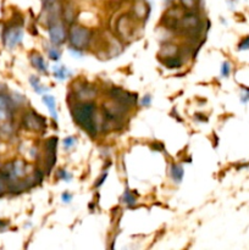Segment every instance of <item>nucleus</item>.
I'll list each match as a JSON object with an SVG mask.
<instances>
[{"instance_id": "f257e3e1", "label": "nucleus", "mask_w": 249, "mask_h": 250, "mask_svg": "<svg viewBox=\"0 0 249 250\" xmlns=\"http://www.w3.org/2000/svg\"><path fill=\"white\" fill-rule=\"evenodd\" d=\"M95 111H97V106L92 100L78 103L72 107V116L76 124L82 127L83 129H85L92 137L97 136Z\"/></svg>"}, {"instance_id": "f03ea898", "label": "nucleus", "mask_w": 249, "mask_h": 250, "mask_svg": "<svg viewBox=\"0 0 249 250\" xmlns=\"http://www.w3.org/2000/svg\"><path fill=\"white\" fill-rule=\"evenodd\" d=\"M92 39V32L80 24H72L68 32V41L71 46L76 50H83L87 48Z\"/></svg>"}, {"instance_id": "7ed1b4c3", "label": "nucleus", "mask_w": 249, "mask_h": 250, "mask_svg": "<svg viewBox=\"0 0 249 250\" xmlns=\"http://www.w3.org/2000/svg\"><path fill=\"white\" fill-rule=\"evenodd\" d=\"M109 97L111 98L115 102L120 103V104L124 105L126 107L134 106L137 103V94L133 93H128L127 90H124L122 88L119 87H112L109 90Z\"/></svg>"}, {"instance_id": "20e7f679", "label": "nucleus", "mask_w": 249, "mask_h": 250, "mask_svg": "<svg viewBox=\"0 0 249 250\" xmlns=\"http://www.w3.org/2000/svg\"><path fill=\"white\" fill-rule=\"evenodd\" d=\"M116 32L121 38L129 41L134 33V21L128 15H122L116 22Z\"/></svg>"}, {"instance_id": "39448f33", "label": "nucleus", "mask_w": 249, "mask_h": 250, "mask_svg": "<svg viewBox=\"0 0 249 250\" xmlns=\"http://www.w3.org/2000/svg\"><path fill=\"white\" fill-rule=\"evenodd\" d=\"M48 31H49V38L54 45H61L66 38L68 37V33L66 32L65 26L62 22L54 21L48 24Z\"/></svg>"}, {"instance_id": "423d86ee", "label": "nucleus", "mask_w": 249, "mask_h": 250, "mask_svg": "<svg viewBox=\"0 0 249 250\" xmlns=\"http://www.w3.org/2000/svg\"><path fill=\"white\" fill-rule=\"evenodd\" d=\"M23 125L31 131H41L45 127V119L36 112H27L23 117Z\"/></svg>"}, {"instance_id": "0eeeda50", "label": "nucleus", "mask_w": 249, "mask_h": 250, "mask_svg": "<svg viewBox=\"0 0 249 250\" xmlns=\"http://www.w3.org/2000/svg\"><path fill=\"white\" fill-rule=\"evenodd\" d=\"M22 38H23V32H22V29L17 26L10 27L4 34L5 44H6V46H9V48H14L17 44L21 43Z\"/></svg>"}, {"instance_id": "6e6552de", "label": "nucleus", "mask_w": 249, "mask_h": 250, "mask_svg": "<svg viewBox=\"0 0 249 250\" xmlns=\"http://www.w3.org/2000/svg\"><path fill=\"white\" fill-rule=\"evenodd\" d=\"M11 116V100L9 97L0 94V121H6Z\"/></svg>"}, {"instance_id": "1a4fd4ad", "label": "nucleus", "mask_w": 249, "mask_h": 250, "mask_svg": "<svg viewBox=\"0 0 249 250\" xmlns=\"http://www.w3.org/2000/svg\"><path fill=\"white\" fill-rule=\"evenodd\" d=\"M133 15L136 19L144 20L149 15V6L144 0H137L133 5Z\"/></svg>"}, {"instance_id": "9d476101", "label": "nucleus", "mask_w": 249, "mask_h": 250, "mask_svg": "<svg viewBox=\"0 0 249 250\" xmlns=\"http://www.w3.org/2000/svg\"><path fill=\"white\" fill-rule=\"evenodd\" d=\"M76 95L82 102H90V100H93L97 97V90L94 88L89 87V85H83L81 89L77 90Z\"/></svg>"}, {"instance_id": "9b49d317", "label": "nucleus", "mask_w": 249, "mask_h": 250, "mask_svg": "<svg viewBox=\"0 0 249 250\" xmlns=\"http://www.w3.org/2000/svg\"><path fill=\"white\" fill-rule=\"evenodd\" d=\"M178 53H180V48H178V45H176V44H172V43H166L161 46L159 55H160V59L171 58V56H177Z\"/></svg>"}, {"instance_id": "f8f14e48", "label": "nucleus", "mask_w": 249, "mask_h": 250, "mask_svg": "<svg viewBox=\"0 0 249 250\" xmlns=\"http://www.w3.org/2000/svg\"><path fill=\"white\" fill-rule=\"evenodd\" d=\"M31 62L32 65H33V67H36L37 70L41 71V72H46V71H48V65L45 63V60L42 58L41 54H32Z\"/></svg>"}, {"instance_id": "ddd939ff", "label": "nucleus", "mask_w": 249, "mask_h": 250, "mask_svg": "<svg viewBox=\"0 0 249 250\" xmlns=\"http://www.w3.org/2000/svg\"><path fill=\"white\" fill-rule=\"evenodd\" d=\"M43 103L50 110V114L54 120H58V111H56V100L53 95H43Z\"/></svg>"}, {"instance_id": "4468645a", "label": "nucleus", "mask_w": 249, "mask_h": 250, "mask_svg": "<svg viewBox=\"0 0 249 250\" xmlns=\"http://www.w3.org/2000/svg\"><path fill=\"white\" fill-rule=\"evenodd\" d=\"M161 62H163L164 66H166L167 68H172V70H176V68H180L181 66L183 65L182 60L177 56H171V58H163L161 59Z\"/></svg>"}, {"instance_id": "2eb2a0df", "label": "nucleus", "mask_w": 249, "mask_h": 250, "mask_svg": "<svg viewBox=\"0 0 249 250\" xmlns=\"http://www.w3.org/2000/svg\"><path fill=\"white\" fill-rule=\"evenodd\" d=\"M183 175H185V172H183L182 166L176 165V164L171 165V177L176 183H180L182 181Z\"/></svg>"}, {"instance_id": "dca6fc26", "label": "nucleus", "mask_w": 249, "mask_h": 250, "mask_svg": "<svg viewBox=\"0 0 249 250\" xmlns=\"http://www.w3.org/2000/svg\"><path fill=\"white\" fill-rule=\"evenodd\" d=\"M70 75H71V72L65 67V66L59 65V66H55V67H54V77L58 78V80L63 81V80H66V78H67Z\"/></svg>"}, {"instance_id": "f3484780", "label": "nucleus", "mask_w": 249, "mask_h": 250, "mask_svg": "<svg viewBox=\"0 0 249 250\" xmlns=\"http://www.w3.org/2000/svg\"><path fill=\"white\" fill-rule=\"evenodd\" d=\"M29 82H31L32 88H33V89L36 90L38 94H43L44 92H46V90H48V88L44 87V85H42L41 81H39V78L36 77V76H32V77L29 78Z\"/></svg>"}, {"instance_id": "a211bd4d", "label": "nucleus", "mask_w": 249, "mask_h": 250, "mask_svg": "<svg viewBox=\"0 0 249 250\" xmlns=\"http://www.w3.org/2000/svg\"><path fill=\"white\" fill-rule=\"evenodd\" d=\"M181 5L186 11H195L198 6V0H180Z\"/></svg>"}, {"instance_id": "6ab92c4d", "label": "nucleus", "mask_w": 249, "mask_h": 250, "mask_svg": "<svg viewBox=\"0 0 249 250\" xmlns=\"http://www.w3.org/2000/svg\"><path fill=\"white\" fill-rule=\"evenodd\" d=\"M9 180L1 173L0 175V197L2 194H5V192H7V189H9Z\"/></svg>"}, {"instance_id": "aec40b11", "label": "nucleus", "mask_w": 249, "mask_h": 250, "mask_svg": "<svg viewBox=\"0 0 249 250\" xmlns=\"http://www.w3.org/2000/svg\"><path fill=\"white\" fill-rule=\"evenodd\" d=\"M122 203H124V204L128 205V207H132V205H134V203H136V198H134L128 190H126L124 197H122Z\"/></svg>"}, {"instance_id": "412c9836", "label": "nucleus", "mask_w": 249, "mask_h": 250, "mask_svg": "<svg viewBox=\"0 0 249 250\" xmlns=\"http://www.w3.org/2000/svg\"><path fill=\"white\" fill-rule=\"evenodd\" d=\"M48 55H49V59H51L53 61H59L61 54H60V51L56 49V46H53V48H49Z\"/></svg>"}, {"instance_id": "4be33fe9", "label": "nucleus", "mask_w": 249, "mask_h": 250, "mask_svg": "<svg viewBox=\"0 0 249 250\" xmlns=\"http://www.w3.org/2000/svg\"><path fill=\"white\" fill-rule=\"evenodd\" d=\"M231 73V63L228 61H225L221 65V76L222 77H228Z\"/></svg>"}, {"instance_id": "5701e85b", "label": "nucleus", "mask_w": 249, "mask_h": 250, "mask_svg": "<svg viewBox=\"0 0 249 250\" xmlns=\"http://www.w3.org/2000/svg\"><path fill=\"white\" fill-rule=\"evenodd\" d=\"M76 138H73V137H67V138L63 139L62 144H63V148L65 149H70L72 148V146H76Z\"/></svg>"}, {"instance_id": "b1692460", "label": "nucleus", "mask_w": 249, "mask_h": 250, "mask_svg": "<svg viewBox=\"0 0 249 250\" xmlns=\"http://www.w3.org/2000/svg\"><path fill=\"white\" fill-rule=\"evenodd\" d=\"M75 19V11L72 10V7L67 6L65 10V20L67 22H72Z\"/></svg>"}, {"instance_id": "393cba45", "label": "nucleus", "mask_w": 249, "mask_h": 250, "mask_svg": "<svg viewBox=\"0 0 249 250\" xmlns=\"http://www.w3.org/2000/svg\"><path fill=\"white\" fill-rule=\"evenodd\" d=\"M238 50H249V36L244 37L238 44Z\"/></svg>"}, {"instance_id": "a878e982", "label": "nucleus", "mask_w": 249, "mask_h": 250, "mask_svg": "<svg viewBox=\"0 0 249 250\" xmlns=\"http://www.w3.org/2000/svg\"><path fill=\"white\" fill-rule=\"evenodd\" d=\"M241 102L243 104L249 102V88L247 87H242V92H241Z\"/></svg>"}, {"instance_id": "bb28decb", "label": "nucleus", "mask_w": 249, "mask_h": 250, "mask_svg": "<svg viewBox=\"0 0 249 250\" xmlns=\"http://www.w3.org/2000/svg\"><path fill=\"white\" fill-rule=\"evenodd\" d=\"M58 177L61 178V180H63V181H70L71 178H72V176H71L67 171L60 170L58 173Z\"/></svg>"}, {"instance_id": "cd10ccee", "label": "nucleus", "mask_w": 249, "mask_h": 250, "mask_svg": "<svg viewBox=\"0 0 249 250\" xmlns=\"http://www.w3.org/2000/svg\"><path fill=\"white\" fill-rule=\"evenodd\" d=\"M150 104H151V95L149 94L144 95V98L142 99V105H143V106H149Z\"/></svg>"}, {"instance_id": "c85d7f7f", "label": "nucleus", "mask_w": 249, "mask_h": 250, "mask_svg": "<svg viewBox=\"0 0 249 250\" xmlns=\"http://www.w3.org/2000/svg\"><path fill=\"white\" fill-rule=\"evenodd\" d=\"M61 199H62L63 203H70L71 200H72V195L68 194V193L66 192V193H63L62 195H61Z\"/></svg>"}, {"instance_id": "c756f323", "label": "nucleus", "mask_w": 249, "mask_h": 250, "mask_svg": "<svg viewBox=\"0 0 249 250\" xmlns=\"http://www.w3.org/2000/svg\"><path fill=\"white\" fill-rule=\"evenodd\" d=\"M106 176H107V173L105 172L104 175H103L102 177H100V180L98 181V183H97V187H99V186H102V185H103V182H104V181H105V178H106Z\"/></svg>"}, {"instance_id": "7c9ffc66", "label": "nucleus", "mask_w": 249, "mask_h": 250, "mask_svg": "<svg viewBox=\"0 0 249 250\" xmlns=\"http://www.w3.org/2000/svg\"><path fill=\"white\" fill-rule=\"evenodd\" d=\"M54 1H55V0H44V2H45L46 5H49V4H53Z\"/></svg>"}, {"instance_id": "2f4dec72", "label": "nucleus", "mask_w": 249, "mask_h": 250, "mask_svg": "<svg viewBox=\"0 0 249 250\" xmlns=\"http://www.w3.org/2000/svg\"><path fill=\"white\" fill-rule=\"evenodd\" d=\"M1 227H2V222L0 221V229H1Z\"/></svg>"}]
</instances>
